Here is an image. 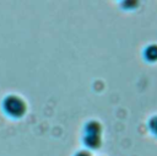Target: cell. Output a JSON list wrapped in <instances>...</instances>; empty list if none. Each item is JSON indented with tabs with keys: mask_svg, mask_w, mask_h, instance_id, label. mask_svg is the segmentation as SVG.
<instances>
[{
	"mask_svg": "<svg viewBox=\"0 0 157 156\" xmlns=\"http://www.w3.org/2000/svg\"><path fill=\"white\" fill-rule=\"evenodd\" d=\"M2 108L6 112V114H9L10 117L20 118L26 113L27 106H26V102L21 97L16 95H10L4 99Z\"/></svg>",
	"mask_w": 157,
	"mask_h": 156,
	"instance_id": "cell-1",
	"label": "cell"
},
{
	"mask_svg": "<svg viewBox=\"0 0 157 156\" xmlns=\"http://www.w3.org/2000/svg\"><path fill=\"white\" fill-rule=\"evenodd\" d=\"M85 144L92 149H96L101 145V138L98 134H86L85 136Z\"/></svg>",
	"mask_w": 157,
	"mask_h": 156,
	"instance_id": "cell-2",
	"label": "cell"
},
{
	"mask_svg": "<svg viewBox=\"0 0 157 156\" xmlns=\"http://www.w3.org/2000/svg\"><path fill=\"white\" fill-rule=\"evenodd\" d=\"M145 57L150 61L157 60V44H152V45L147 47L146 50H145Z\"/></svg>",
	"mask_w": 157,
	"mask_h": 156,
	"instance_id": "cell-3",
	"label": "cell"
},
{
	"mask_svg": "<svg viewBox=\"0 0 157 156\" xmlns=\"http://www.w3.org/2000/svg\"><path fill=\"white\" fill-rule=\"evenodd\" d=\"M86 134H98V135H101V124L98 122H90L86 125Z\"/></svg>",
	"mask_w": 157,
	"mask_h": 156,
	"instance_id": "cell-4",
	"label": "cell"
},
{
	"mask_svg": "<svg viewBox=\"0 0 157 156\" xmlns=\"http://www.w3.org/2000/svg\"><path fill=\"white\" fill-rule=\"evenodd\" d=\"M150 128H151V130L157 135V115L153 117V118L150 120Z\"/></svg>",
	"mask_w": 157,
	"mask_h": 156,
	"instance_id": "cell-5",
	"label": "cell"
},
{
	"mask_svg": "<svg viewBox=\"0 0 157 156\" xmlns=\"http://www.w3.org/2000/svg\"><path fill=\"white\" fill-rule=\"evenodd\" d=\"M75 156H92L91 155V152H88V151H85V150H82V151H80V152H77Z\"/></svg>",
	"mask_w": 157,
	"mask_h": 156,
	"instance_id": "cell-6",
	"label": "cell"
}]
</instances>
